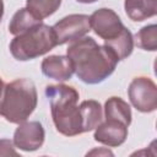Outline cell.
Returning <instances> with one entry per match:
<instances>
[{"mask_svg": "<svg viewBox=\"0 0 157 157\" xmlns=\"http://www.w3.org/2000/svg\"><path fill=\"white\" fill-rule=\"evenodd\" d=\"M88 155H109V156H113V152L109 151V150H105V148H99V150H92L90 152H87V156Z\"/></svg>", "mask_w": 157, "mask_h": 157, "instance_id": "obj_19", "label": "cell"}, {"mask_svg": "<svg viewBox=\"0 0 157 157\" xmlns=\"http://www.w3.org/2000/svg\"><path fill=\"white\" fill-rule=\"evenodd\" d=\"M61 5V0H26V7L40 20L52 16Z\"/></svg>", "mask_w": 157, "mask_h": 157, "instance_id": "obj_17", "label": "cell"}, {"mask_svg": "<svg viewBox=\"0 0 157 157\" xmlns=\"http://www.w3.org/2000/svg\"><path fill=\"white\" fill-rule=\"evenodd\" d=\"M124 10L130 20L141 22L156 16L157 0H124Z\"/></svg>", "mask_w": 157, "mask_h": 157, "instance_id": "obj_11", "label": "cell"}, {"mask_svg": "<svg viewBox=\"0 0 157 157\" xmlns=\"http://www.w3.org/2000/svg\"><path fill=\"white\" fill-rule=\"evenodd\" d=\"M104 45L107 48H109L113 54L118 58V60H123L125 58H128L132 50H134V37L131 34V32L125 28L123 31V33L117 37L115 39L113 40H109V42H104Z\"/></svg>", "mask_w": 157, "mask_h": 157, "instance_id": "obj_15", "label": "cell"}, {"mask_svg": "<svg viewBox=\"0 0 157 157\" xmlns=\"http://www.w3.org/2000/svg\"><path fill=\"white\" fill-rule=\"evenodd\" d=\"M81 119L83 132L94 130V128L103 120V109L98 101L87 99L80 103Z\"/></svg>", "mask_w": 157, "mask_h": 157, "instance_id": "obj_13", "label": "cell"}, {"mask_svg": "<svg viewBox=\"0 0 157 157\" xmlns=\"http://www.w3.org/2000/svg\"><path fill=\"white\" fill-rule=\"evenodd\" d=\"M40 69L44 76L59 82L70 80L74 75L71 60L66 55H49L44 58Z\"/></svg>", "mask_w": 157, "mask_h": 157, "instance_id": "obj_10", "label": "cell"}, {"mask_svg": "<svg viewBox=\"0 0 157 157\" xmlns=\"http://www.w3.org/2000/svg\"><path fill=\"white\" fill-rule=\"evenodd\" d=\"M45 96L50 104V112L55 129L65 136L83 134L80 105V94L72 86L64 83L48 85Z\"/></svg>", "mask_w": 157, "mask_h": 157, "instance_id": "obj_2", "label": "cell"}, {"mask_svg": "<svg viewBox=\"0 0 157 157\" xmlns=\"http://www.w3.org/2000/svg\"><path fill=\"white\" fill-rule=\"evenodd\" d=\"M0 156H18L13 142L9 139H0Z\"/></svg>", "mask_w": 157, "mask_h": 157, "instance_id": "obj_18", "label": "cell"}, {"mask_svg": "<svg viewBox=\"0 0 157 157\" xmlns=\"http://www.w3.org/2000/svg\"><path fill=\"white\" fill-rule=\"evenodd\" d=\"M76 1L80 2V4H93V2H96L98 0H76Z\"/></svg>", "mask_w": 157, "mask_h": 157, "instance_id": "obj_21", "label": "cell"}, {"mask_svg": "<svg viewBox=\"0 0 157 157\" xmlns=\"http://www.w3.org/2000/svg\"><path fill=\"white\" fill-rule=\"evenodd\" d=\"M91 29L104 42H109L119 37L126 28L118 13L108 7L96 10L90 16Z\"/></svg>", "mask_w": 157, "mask_h": 157, "instance_id": "obj_7", "label": "cell"}, {"mask_svg": "<svg viewBox=\"0 0 157 157\" xmlns=\"http://www.w3.org/2000/svg\"><path fill=\"white\" fill-rule=\"evenodd\" d=\"M45 140V131L42 123L37 120L22 121L13 132V146L25 152H33L40 148Z\"/></svg>", "mask_w": 157, "mask_h": 157, "instance_id": "obj_8", "label": "cell"}, {"mask_svg": "<svg viewBox=\"0 0 157 157\" xmlns=\"http://www.w3.org/2000/svg\"><path fill=\"white\" fill-rule=\"evenodd\" d=\"M130 103L141 113H151L157 109V86L150 77L137 76L128 87Z\"/></svg>", "mask_w": 157, "mask_h": 157, "instance_id": "obj_5", "label": "cell"}, {"mask_svg": "<svg viewBox=\"0 0 157 157\" xmlns=\"http://www.w3.org/2000/svg\"><path fill=\"white\" fill-rule=\"evenodd\" d=\"M4 81H2V78L0 77V99H1V96H2V91H4Z\"/></svg>", "mask_w": 157, "mask_h": 157, "instance_id": "obj_22", "label": "cell"}, {"mask_svg": "<svg viewBox=\"0 0 157 157\" xmlns=\"http://www.w3.org/2000/svg\"><path fill=\"white\" fill-rule=\"evenodd\" d=\"M53 27L56 45L71 43L85 37L91 31L90 16L85 13H71L59 20Z\"/></svg>", "mask_w": 157, "mask_h": 157, "instance_id": "obj_6", "label": "cell"}, {"mask_svg": "<svg viewBox=\"0 0 157 157\" xmlns=\"http://www.w3.org/2000/svg\"><path fill=\"white\" fill-rule=\"evenodd\" d=\"M74 72L80 81L97 85L108 78L115 70L118 58L104 44H98L92 37H82L71 42L66 49Z\"/></svg>", "mask_w": 157, "mask_h": 157, "instance_id": "obj_1", "label": "cell"}, {"mask_svg": "<svg viewBox=\"0 0 157 157\" xmlns=\"http://www.w3.org/2000/svg\"><path fill=\"white\" fill-rule=\"evenodd\" d=\"M38 103L37 88L29 78H16L4 86L0 115L9 123L20 124L29 118Z\"/></svg>", "mask_w": 157, "mask_h": 157, "instance_id": "obj_3", "label": "cell"}, {"mask_svg": "<svg viewBox=\"0 0 157 157\" xmlns=\"http://www.w3.org/2000/svg\"><path fill=\"white\" fill-rule=\"evenodd\" d=\"M4 16V0H0V22Z\"/></svg>", "mask_w": 157, "mask_h": 157, "instance_id": "obj_20", "label": "cell"}, {"mask_svg": "<svg viewBox=\"0 0 157 157\" xmlns=\"http://www.w3.org/2000/svg\"><path fill=\"white\" fill-rule=\"evenodd\" d=\"M42 22H43V20L37 17L27 7H22L13 13V16L9 23V32L12 36H18Z\"/></svg>", "mask_w": 157, "mask_h": 157, "instance_id": "obj_14", "label": "cell"}, {"mask_svg": "<svg viewBox=\"0 0 157 157\" xmlns=\"http://www.w3.org/2000/svg\"><path fill=\"white\" fill-rule=\"evenodd\" d=\"M54 47H56V39L53 27L42 22L15 36L9 48L16 60L27 61L49 53Z\"/></svg>", "mask_w": 157, "mask_h": 157, "instance_id": "obj_4", "label": "cell"}, {"mask_svg": "<svg viewBox=\"0 0 157 157\" xmlns=\"http://www.w3.org/2000/svg\"><path fill=\"white\" fill-rule=\"evenodd\" d=\"M128 125L115 120V119H104L96 128L93 139L108 147H118L123 145L128 137Z\"/></svg>", "mask_w": 157, "mask_h": 157, "instance_id": "obj_9", "label": "cell"}, {"mask_svg": "<svg viewBox=\"0 0 157 157\" xmlns=\"http://www.w3.org/2000/svg\"><path fill=\"white\" fill-rule=\"evenodd\" d=\"M134 44L142 50L155 52L157 49V26L151 23L142 27L139 32H136Z\"/></svg>", "mask_w": 157, "mask_h": 157, "instance_id": "obj_16", "label": "cell"}, {"mask_svg": "<svg viewBox=\"0 0 157 157\" xmlns=\"http://www.w3.org/2000/svg\"><path fill=\"white\" fill-rule=\"evenodd\" d=\"M131 108L120 97H110L104 103V119H115L128 126L131 124Z\"/></svg>", "mask_w": 157, "mask_h": 157, "instance_id": "obj_12", "label": "cell"}]
</instances>
